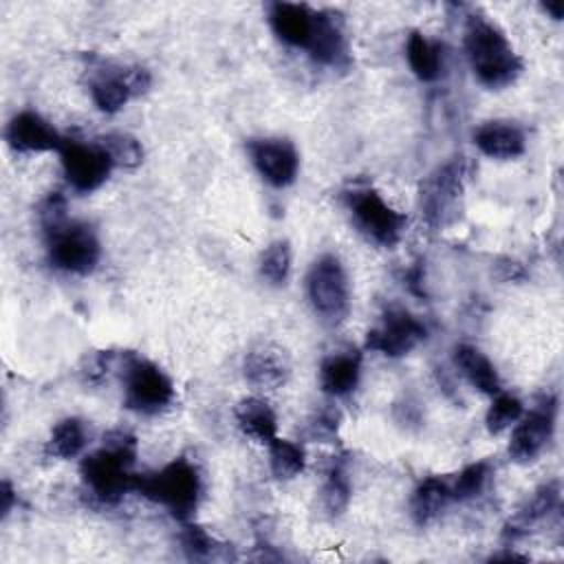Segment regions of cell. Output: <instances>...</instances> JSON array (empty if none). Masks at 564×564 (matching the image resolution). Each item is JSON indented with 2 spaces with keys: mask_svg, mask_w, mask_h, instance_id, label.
Here are the masks:
<instances>
[{
  "mask_svg": "<svg viewBox=\"0 0 564 564\" xmlns=\"http://www.w3.org/2000/svg\"><path fill=\"white\" fill-rule=\"evenodd\" d=\"M0 498H2V516H9V511H11V507H13V500H15V491H13V487H11V482L9 480H2V485H0Z\"/></svg>",
  "mask_w": 564,
  "mask_h": 564,
  "instance_id": "obj_36",
  "label": "cell"
},
{
  "mask_svg": "<svg viewBox=\"0 0 564 564\" xmlns=\"http://www.w3.org/2000/svg\"><path fill=\"white\" fill-rule=\"evenodd\" d=\"M308 53L315 62L324 66H337L348 59L341 20L333 11H315V31Z\"/></svg>",
  "mask_w": 564,
  "mask_h": 564,
  "instance_id": "obj_17",
  "label": "cell"
},
{
  "mask_svg": "<svg viewBox=\"0 0 564 564\" xmlns=\"http://www.w3.org/2000/svg\"><path fill=\"white\" fill-rule=\"evenodd\" d=\"M269 465L278 480H291L304 471L306 454L300 443L275 436L269 443Z\"/></svg>",
  "mask_w": 564,
  "mask_h": 564,
  "instance_id": "obj_26",
  "label": "cell"
},
{
  "mask_svg": "<svg viewBox=\"0 0 564 564\" xmlns=\"http://www.w3.org/2000/svg\"><path fill=\"white\" fill-rule=\"evenodd\" d=\"M346 205L359 231L379 247H394L405 234L408 216L383 200L372 187H355L346 194Z\"/></svg>",
  "mask_w": 564,
  "mask_h": 564,
  "instance_id": "obj_4",
  "label": "cell"
},
{
  "mask_svg": "<svg viewBox=\"0 0 564 564\" xmlns=\"http://www.w3.org/2000/svg\"><path fill=\"white\" fill-rule=\"evenodd\" d=\"M249 156L258 174L273 187H289L300 172V154L286 139H251Z\"/></svg>",
  "mask_w": 564,
  "mask_h": 564,
  "instance_id": "obj_12",
  "label": "cell"
},
{
  "mask_svg": "<svg viewBox=\"0 0 564 564\" xmlns=\"http://www.w3.org/2000/svg\"><path fill=\"white\" fill-rule=\"evenodd\" d=\"M524 414V405L516 394H507V392H498L491 399V405L487 408L485 414V425L489 434H500L509 427L516 425V421Z\"/></svg>",
  "mask_w": 564,
  "mask_h": 564,
  "instance_id": "obj_28",
  "label": "cell"
},
{
  "mask_svg": "<svg viewBox=\"0 0 564 564\" xmlns=\"http://www.w3.org/2000/svg\"><path fill=\"white\" fill-rule=\"evenodd\" d=\"M489 480V465L485 460L471 463L465 469L458 471L452 489V500H469L482 494L485 485Z\"/></svg>",
  "mask_w": 564,
  "mask_h": 564,
  "instance_id": "obj_30",
  "label": "cell"
},
{
  "mask_svg": "<svg viewBox=\"0 0 564 564\" xmlns=\"http://www.w3.org/2000/svg\"><path fill=\"white\" fill-rule=\"evenodd\" d=\"M174 401L172 379L150 359L128 355L123 364V405L139 414H159Z\"/></svg>",
  "mask_w": 564,
  "mask_h": 564,
  "instance_id": "obj_6",
  "label": "cell"
},
{
  "mask_svg": "<svg viewBox=\"0 0 564 564\" xmlns=\"http://www.w3.org/2000/svg\"><path fill=\"white\" fill-rule=\"evenodd\" d=\"M291 273V247L286 240L271 242L260 256V275L269 284H284Z\"/></svg>",
  "mask_w": 564,
  "mask_h": 564,
  "instance_id": "obj_29",
  "label": "cell"
},
{
  "mask_svg": "<svg viewBox=\"0 0 564 564\" xmlns=\"http://www.w3.org/2000/svg\"><path fill=\"white\" fill-rule=\"evenodd\" d=\"M104 152L110 156L112 165L123 170H134L143 161V145L137 137L128 132H108L95 139Z\"/></svg>",
  "mask_w": 564,
  "mask_h": 564,
  "instance_id": "obj_27",
  "label": "cell"
},
{
  "mask_svg": "<svg viewBox=\"0 0 564 564\" xmlns=\"http://www.w3.org/2000/svg\"><path fill=\"white\" fill-rule=\"evenodd\" d=\"M181 544L189 560H207L218 549L216 540L203 527H196V524H185L181 533Z\"/></svg>",
  "mask_w": 564,
  "mask_h": 564,
  "instance_id": "obj_32",
  "label": "cell"
},
{
  "mask_svg": "<svg viewBox=\"0 0 564 564\" xmlns=\"http://www.w3.org/2000/svg\"><path fill=\"white\" fill-rule=\"evenodd\" d=\"M134 491L163 505L176 520L189 522L200 500V474L187 458H174L152 474H137Z\"/></svg>",
  "mask_w": 564,
  "mask_h": 564,
  "instance_id": "obj_3",
  "label": "cell"
},
{
  "mask_svg": "<svg viewBox=\"0 0 564 564\" xmlns=\"http://www.w3.org/2000/svg\"><path fill=\"white\" fill-rule=\"evenodd\" d=\"M427 337L425 324L405 308H388L381 324L366 335V348L386 357H403Z\"/></svg>",
  "mask_w": 564,
  "mask_h": 564,
  "instance_id": "obj_11",
  "label": "cell"
},
{
  "mask_svg": "<svg viewBox=\"0 0 564 564\" xmlns=\"http://www.w3.org/2000/svg\"><path fill=\"white\" fill-rule=\"evenodd\" d=\"M123 79L132 93V97H139L143 93H148L150 84H152V75L148 68L143 66H130V68H123Z\"/></svg>",
  "mask_w": 564,
  "mask_h": 564,
  "instance_id": "obj_34",
  "label": "cell"
},
{
  "mask_svg": "<svg viewBox=\"0 0 564 564\" xmlns=\"http://www.w3.org/2000/svg\"><path fill=\"white\" fill-rule=\"evenodd\" d=\"M350 500V482L339 465L328 471V478L322 487V505L330 516H339Z\"/></svg>",
  "mask_w": 564,
  "mask_h": 564,
  "instance_id": "obj_31",
  "label": "cell"
},
{
  "mask_svg": "<svg viewBox=\"0 0 564 564\" xmlns=\"http://www.w3.org/2000/svg\"><path fill=\"white\" fill-rule=\"evenodd\" d=\"M59 163L66 176V183L79 192L88 194L101 187L115 167L110 156L104 152V148L93 141V143H82L75 139H64L59 148Z\"/></svg>",
  "mask_w": 564,
  "mask_h": 564,
  "instance_id": "obj_8",
  "label": "cell"
},
{
  "mask_svg": "<svg viewBox=\"0 0 564 564\" xmlns=\"http://www.w3.org/2000/svg\"><path fill=\"white\" fill-rule=\"evenodd\" d=\"M555 430V399L542 397L531 412H524L513 430L507 445V454L516 463H531L535 460L544 447L549 445Z\"/></svg>",
  "mask_w": 564,
  "mask_h": 564,
  "instance_id": "obj_9",
  "label": "cell"
},
{
  "mask_svg": "<svg viewBox=\"0 0 564 564\" xmlns=\"http://www.w3.org/2000/svg\"><path fill=\"white\" fill-rule=\"evenodd\" d=\"M463 165L454 161L434 170L421 183L419 205L432 227H443L456 214V205L463 196Z\"/></svg>",
  "mask_w": 564,
  "mask_h": 564,
  "instance_id": "obj_10",
  "label": "cell"
},
{
  "mask_svg": "<svg viewBox=\"0 0 564 564\" xmlns=\"http://www.w3.org/2000/svg\"><path fill=\"white\" fill-rule=\"evenodd\" d=\"M306 293L315 313L328 322L339 324L346 319L350 308V289L344 264L337 256H319L306 275Z\"/></svg>",
  "mask_w": 564,
  "mask_h": 564,
  "instance_id": "obj_7",
  "label": "cell"
},
{
  "mask_svg": "<svg viewBox=\"0 0 564 564\" xmlns=\"http://www.w3.org/2000/svg\"><path fill=\"white\" fill-rule=\"evenodd\" d=\"M560 505V482L557 480H549L544 485H540L533 496L516 511V516L509 520L507 529H505V538H518L522 533H527L533 524L542 522L546 516H551Z\"/></svg>",
  "mask_w": 564,
  "mask_h": 564,
  "instance_id": "obj_19",
  "label": "cell"
},
{
  "mask_svg": "<svg viewBox=\"0 0 564 564\" xmlns=\"http://www.w3.org/2000/svg\"><path fill=\"white\" fill-rule=\"evenodd\" d=\"M90 97L101 112H108V115L119 112L132 99V93L123 79V70L104 73L95 77L90 82Z\"/></svg>",
  "mask_w": 564,
  "mask_h": 564,
  "instance_id": "obj_25",
  "label": "cell"
},
{
  "mask_svg": "<svg viewBox=\"0 0 564 564\" xmlns=\"http://www.w3.org/2000/svg\"><path fill=\"white\" fill-rule=\"evenodd\" d=\"M474 145L489 159H516L524 152V132L511 121H485L474 130Z\"/></svg>",
  "mask_w": 564,
  "mask_h": 564,
  "instance_id": "obj_16",
  "label": "cell"
},
{
  "mask_svg": "<svg viewBox=\"0 0 564 564\" xmlns=\"http://www.w3.org/2000/svg\"><path fill=\"white\" fill-rule=\"evenodd\" d=\"M465 53L476 79L494 90L513 84L524 66L502 29L482 15L467 20Z\"/></svg>",
  "mask_w": 564,
  "mask_h": 564,
  "instance_id": "obj_2",
  "label": "cell"
},
{
  "mask_svg": "<svg viewBox=\"0 0 564 564\" xmlns=\"http://www.w3.org/2000/svg\"><path fill=\"white\" fill-rule=\"evenodd\" d=\"M245 379L256 390H278L289 381L291 366L282 348L273 344L256 346L247 352L242 364Z\"/></svg>",
  "mask_w": 564,
  "mask_h": 564,
  "instance_id": "obj_14",
  "label": "cell"
},
{
  "mask_svg": "<svg viewBox=\"0 0 564 564\" xmlns=\"http://www.w3.org/2000/svg\"><path fill=\"white\" fill-rule=\"evenodd\" d=\"M500 271H498V278L500 280H505V282H509V280H522L527 273H524V269H522V264L520 262H516V260H500L498 264H496Z\"/></svg>",
  "mask_w": 564,
  "mask_h": 564,
  "instance_id": "obj_35",
  "label": "cell"
},
{
  "mask_svg": "<svg viewBox=\"0 0 564 564\" xmlns=\"http://www.w3.org/2000/svg\"><path fill=\"white\" fill-rule=\"evenodd\" d=\"M454 364L460 370V375L482 394H498L502 383L498 377L496 366L491 359L471 344H458L454 348Z\"/></svg>",
  "mask_w": 564,
  "mask_h": 564,
  "instance_id": "obj_20",
  "label": "cell"
},
{
  "mask_svg": "<svg viewBox=\"0 0 564 564\" xmlns=\"http://www.w3.org/2000/svg\"><path fill=\"white\" fill-rule=\"evenodd\" d=\"M339 412L333 410V408H326L322 412H317L311 423H308V436L315 438V441H330L335 434H337V427H339Z\"/></svg>",
  "mask_w": 564,
  "mask_h": 564,
  "instance_id": "obj_33",
  "label": "cell"
},
{
  "mask_svg": "<svg viewBox=\"0 0 564 564\" xmlns=\"http://www.w3.org/2000/svg\"><path fill=\"white\" fill-rule=\"evenodd\" d=\"M7 143L18 152H59L64 137L37 112L22 110L11 117L4 130Z\"/></svg>",
  "mask_w": 564,
  "mask_h": 564,
  "instance_id": "obj_13",
  "label": "cell"
},
{
  "mask_svg": "<svg viewBox=\"0 0 564 564\" xmlns=\"http://www.w3.org/2000/svg\"><path fill=\"white\" fill-rule=\"evenodd\" d=\"M452 502V489L445 480L430 476L419 482L410 500V513L419 527L434 522Z\"/></svg>",
  "mask_w": 564,
  "mask_h": 564,
  "instance_id": "obj_22",
  "label": "cell"
},
{
  "mask_svg": "<svg viewBox=\"0 0 564 564\" xmlns=\"http://www.w3.org/2000/svg\"><path fill=\"white\" fill-rule=\"evenodd\" d=\"M46 251L55 269L73 275H88L101 256L97 234L88 225L68 218L46 229Z\"/></svg>",
  "mask_w": 564,
  "mask_h": 564,
  "instance_id": "obj_5",
  "label": "cell"
},
{
  "mask_svg": "<svg viewBox=\"0 0 564 564\" xmlns=\"http://www.w3.org/2000/svg\"><path fill=\"white\" fill-rule=\"evenodd\" d=\"M405 57L410 64V70L421 82H436L443 73V53L441 46L432 40H427L423 33L414 31L410 33L405 42Z\"/></svg>",
  "mask_w": 564,
  "mask_h": 564,
  "instance_id": "obj_23",
  "label": "cell"
},
{
  "mask_svg": "<svg viewBox=\"0 0 564 564\" xmlns=\"http://www.w3.org/2000/svg\"><path fill=\"white\" fill-rule=\"evenodd\" d=\"M361 377V355L337 352L328 355L319 366V386L328 397L350 394Z\"/></svg>",
  "mask_w": 564,
  "mask_h": 564,
  "instance_id": "obj_18",
  "label": "cell"
},
{
  "mask_svg": "<svg viewBox=\"0 0 564 564\" xmlns=\"http://www.w3.org/2000/svg\"><path fill=\"white\" fill-rule=\"evenodd\" d=\"M137 441L126 430H112L104 445L82 458L79 471L90 496L101 505H117L128 491H134L137 474L132 471Z\"/></svg>",
  "mask_w": 564,
  "mask_h": 564,
  "instance_id": "obj_1",
  "label": "cell"
},
{
  "mask_svg": "<svg viewBox=\"0 0 564 564\" xmlns=\"http://www.w3.org/2000/svg\"><path fill=\"white\" fill-rule=\"evenodd\" d=\"M234 414L245 436L267 445L278 436V416L264 399L245 397L238 401Z\"/></svg>",
  "mask_w": 564,
  "mask_h": 564,
  "instance_id": "obj_21",
  "label": "cell"
},
{
  "mask_svg": "<svg viewBox=\"0 0 564 564\" xmlns=\"http://www.w3.org/2000/svg\"><path fill=\"white\" fill-rule=\"evenodd\" d=\"M269 22L273 33L289 46H311L315 31V11L300 2H273L269 4Z\"/></svg>",
  "mask_w": 564,
  "mask_h": 564,
  "instance_id": "obj_15",
  "label": "cell"
},
{
  "mask_svg": "<svg viewBox=\"0 0 564 564\" xmlns=\"http://www.w3.org/2000/svg\"><path fill=\"white\" fill-rule=\"evenodd\" d=\"M542 9L546 13H551L553 20H562V15H564V4L562 2H546V4H542Z\"/></svg>",
  "mask_w": 564,
  "mask_h": 564,
  "instance_id": "obj_37",
  "label": "cell"
},
{
  "mask_svg": "<svg viewBox=\"0 0 564 564\" xmlns=\"http://www.w3.org/2000/svg\"><path fill=\"white\" fill-rule=\"evenodd\" d=\"M86 441H88V434H86L84 421L77 416H68V419H62L51 430V436L46 441V454L59 460H68L82 454V449L86 447Z\"/></svg>",
  "mask_w": 564,
  "mask_h": 564,
  "instance_id": "obj_24",
  "label": "cell"
}]
</instances>
